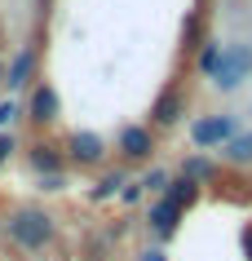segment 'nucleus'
Listing matches in <instances>:
<instances>
[{
  "label": "nucleus",
  "instance_id": "7ed1b4c3",
  "mask_svg": "<svg viewBox=\"0 0 252 261\" xmlns=\"http://www.w3.org/2000/svg\"><path fill=\"white\" fill-rule=\"evenodd\" d=\"M235 133V124L226 120V115H208V120H199L195 128H190V142L195 146H217V142H226Z\"/></svg>",
  "mask_w": 252,
  "mask_h": 261
},
{
  "label": "nucleus",
  "instance_id": "6e6552de",
  "mask_svg": "<svg viewBox=\"0 0 252 261\" xmlns=\"http://www.w3.org/2000/svg\"><path fill=\"white\" fill-rule=\"evenodd\" d=\"M177 115H182V93H177V89H168V93L155 102V124H173Z\"/></svg>",
  "mask_w": 252,
  "mask_h": 261
},
{
  "label": "nucleus",
  "instance_id": "ddd939ff",
  "mask_svg": "<svg viewBox=\"0 0 252 261\" xmlns=\"http://www.w3.org/2000/svg\"><path fill=\"white\" fill-rule=\"evenodd\" d=\"M230 160H235V164H243V160H252V138H239V142H230Z\"/></svg>",
  "mask_w": 252,
  "mask_h": 261
},
{
  "label": "nucleus",
  "instance_id": "9b49d317",
  "mask_svg": "<svg viewBox=\"0 0 252 261\" xmlns=\"http://www.w3.org/2000/svg\"><path fill=\"white\" fill-rule=\"evenodd\" d=\"M27 71H31V54H18L14 67H9V89H18V84L27 80Z\"/></svg>",
  "mask_w": 252,
  "mask_h": 261
},
{
  "label": "nucleus",
  "instance_id": "1a4fd4ad",
  "mask_svg": "<svg viewBox=\"0 0 252 261\" xmlns=\"http://www.w3.org/2000/svg\"><path fill=\"white\" fill-rule=\"evenodd\" d=\"M31 164L40 168V173H49V177H53L58 168H62V155H58L53 146H44V142H40V146H31Z\"/></svg>",
  "mask_w": 252,
  "mask_h": 261
},
{
  "label": "nucleus",
  "instance_id": "9d476101",
  "mask_svg": "<svg viewBox=\"0 0 252 261\" xmlns=\"http://www.w3.org/2000/svg\"><path fill=\"white\" fill-rule=\"evenodd\" d=\"M168 199H173L177 208H190V204L199 199V186H195L190 177H182V181H173V191H168Z\"/></svg>",
  "mask_w": 252,
  "mask_h": 261
},
{
  "label": "nucleus",
  "instance_id": "f257e3e1",
  "mask_svg": "<svg viewBox=\"0 0 252 261\" xmlns=\"http://www.w3.org/2000/svg\"><path fill=\"white\" fill-rule=\"evenodd\" d=\"M9 234H14L18 248H44L49 239H53V217L49 213H40V208H22V213H14L9 217Z\"/></svg>",
  "mask_w": 252,
  "mask_h": 261
},
{
  "label": "nucleus",
  "instance_id": "39448f33",
  "mask_svg": "<svg viewBox=\"0 0 252 261\" xmlns=\"http://www.w3.org/2000/svg\"><path fill=\"white\" fill-rule=\"evenodd\" d=\"M31 120H40V124L58 120V93L49 89V84H40V89L31 93Z\"/></svg>",
  "mask_w": 252,
  "mask_h": 261
},
{
  "label": "nucleus",
  "instance_id": "dca6fc26",
  "mask_svg": "<svg viewBox=\"0 0 252 261\" xmlns=\"http://www.w3.org/2000/svg\"><path fill=\"white\" fill-rule=\"evenodd\" d=\"M9 151H14V138H0V164L9 160Z\"/></svg>",
  "mask_w": 252,
  "mask_h": 261
},
{
  "label": "nucleus",
  "instance_id": "0eeeda50",
  "mask_svg": "<svg viewBox=\"0 0 252 261\" xmlns=\"http://www.w3.org/2000/svg\"><path fill=\"white\" fill-rule=\"evenodd\" d=\"M177 213H182V208L173 204V199H164V204H155V213H151V226H155V230H159V234L168 239V234L177 230Z\"/></svg>",
  "mask_w": 252,
  "mask_h": 261
},
{
  "label": "nucleus",
  "instance_id": "2eb2a0df",
  "mask_svg": "<svg viewBox=\"0 0 252 261\" xmlns=\"http://www.w3.org/2000/svg\"><path fill=\"white\" fill-rule=\"evenodd\" d=\"M14 115H18V111H14V102H0V124H9Z\"/></svg>",
  "mask_w": 252,
  "mask_h": 261
},
{
  "label": "nucleus",
  "instance_id": "f8f14e48",
  "mask_svg": "<svg viewBox=\"0 0 252 261\" xmlns=\"http://www.w3.org/2000/svg\"><path fill=\"white\" fill-rule=\"evenodd\" d=\"M221 54H226L221 44H208V49L199 54V71H217V67H221Z\"/></svg>",
  "mask_w": 252,
  "mask_h": 261
},
{
  "label": "nucleus",
  "instance_id": "f03ea898",
  "mask_svg": "<svg viewBox=\"0 0 252 261\" xmlns=\"http://www.w3.org/2000/svg\"><path fill=\"white\" fill-rule=\"evenodd\" d=\"M248 67H252V49H243V44H230V49L221 54V67L212 71V75H217V84H221V89H235V84L248 75Z\"/></svg>",
  "mask_w": 252,
  "mask_h": 261
},
{
  "label": "nucleus",
  "instance_id": "a211bd4d",
  "mask_svg": "<svg viewBox=\"0 0 252 261\" xmlns=\"http://www.w3.org/2000/svg\"><path fill=\"white\" fill-rule=\"evenodd\" d=\"M146 261H164V257H159V252H146Z\"/></svg>",
  "mask_w": 252,
  "mask_h": 261
},
{
  "label": "nucleus",
  "instance_id": "4468645a",
  "mask_svg": "<svg viewBox=\"0 0 252 261\" xmlns=\"http://www.w3.org/2000/svg\"><path fill=\"white\" fill-rule=\"evenodd\" d=\"M208 173H212V168L204 164V160H190V164H186V177H190V181H199V177H208Z\"/></svg>",
  "mask_w": 252,
  "mask_h": 261
},
{
  "label": "nucleus",
  "instance_id": "f3484780",
  "mask_svg": "<svg viewBox=\"0 0 252 261\" xmlns=\"http://www.w3.org/2000/svg\"><path fill=\"white\" fill-rule=\"evenodd\" d=\"M243 257L252 261V226H248V230H243Z\"/></svg>",
  "mask_w": 252,
  "mask_h": 261
},
{
  "label": "nucleus",
  "instance_id": "20e7f679",
  "mask_svg": "<svg viewBox=\"0 0 252 261\" xmlns=\"http://www.w3.org/2000/svg\"><path fill=\"white\" fill-rule=\"evenodd\" d=\"M102 155H106V146H102L98 133H75L71 138V160L75 164H98Z\"/></svg>",
  "mask_w": 252,
  "mask_h": 261
},
{
  "label": "nucleus",
  "instance_id": "423d86ee",
  "mask_svg": "<svg viewBox=\"0 0 252 261\" xmlns=\"http://www.w3.org/2000/svg\"><path fill=\"white\" fill-rule=\"evenodd\" d=\"M120 151H124L128 160L151 155V128H124V133H120Z\"/></svg>",
  "mask_w": 252,
  "mask_h": 261
}]
</instances>
